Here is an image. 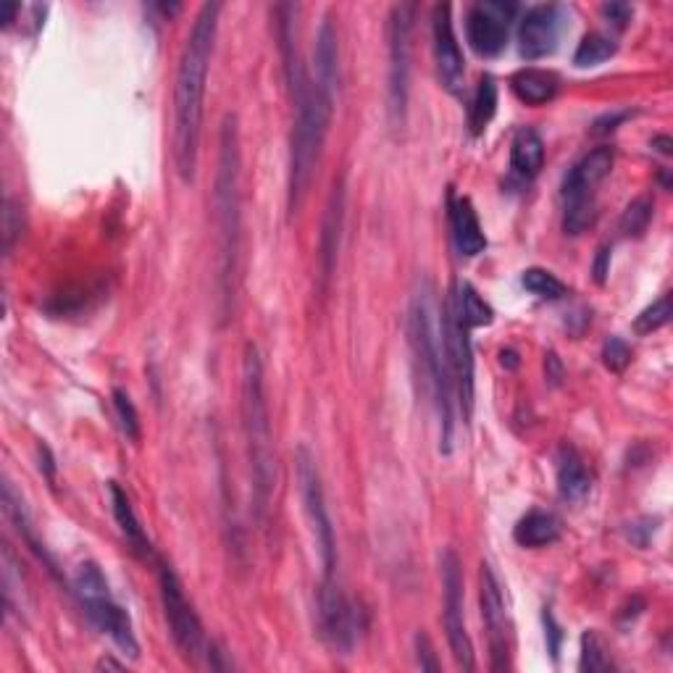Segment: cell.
<instances>
[{"label":"cell","instance_id":"1","mask_svg":"<svg viewBox=\"0 0 673 673\" xmlns=\"http://www.w3.org/2000/svg\"><path fill=\"white\" fill-rule=\"evenodd\" d=\"M279 40L282 53H285V71L287 85L293 92L295 121H293V143H289V213H295L306 200L308 187H311L316 164H319L321 147H324L329 124L334 117V103L316 90L313 79L308 77L302 66L298 43H295V24L293 13L295 5H282Z\"/></svg>","mask_w":673,"mask_h":673},{"label":"cell","instance_id":"2","mask_svg":"<svg viewBox=\"0 0 673 673\" xmlns=\"http://www.w3.org/2000/svg\"><path fill=\"white\" fill-rule=\"evenodd\" d=\"M219 13L221 3H206L181 48L177 85H174V164H177L181 181H192L195 168H198L206 82L213 43H217Z\"/></svg>","mask_w":673,"mask_h":673},{"label":"cell","instance_id":"3","mask_svg":"<svg viewBox=\"0 0 673 673\" xmlns=\"http://www.w3.org/2000/svg\"><path fill=\"white\" fill-rule=\"evenodd\" d=\"M408 334L413 347L419 372L427 382V393L432 395L437 419H440V448L442 453L453 450V374L445 353V336H442V306L437 302L434 285L421 279L410 298L408 311Z\"/></svg>","mask_w":673,"mask_h":673},{"label":"cell","instance_id":"4","mask_svg":"<svg viewBox=\"0 0 673 673\" xmlns=\"http://www.w3.org/2000/svg\"><path fill=\"white\" fill-rule=\"evenodd\" d=\"M242 429H245L247 461H251L253 497L261 521L272 510L274 489H277V453H274V429L268 413L264 363L258 347L247 342L242 353Z\"/></svg>","mask_w":673,"mask_h":673},{"label":"cell","instance_id":"5","mask_svg":"<svg viewBox=\"0 0 673 673\" xmlns=\"http://www.w3.org/2000/svg\"><path fill=\"white\" fill-rule=\"evenodd\" d=\"M240 126L234 113H227L219 137V164L213 179V211L219 232V298L229 311L234 293L240 255Z\"/></svg>","mask_w":673,"mask_h":673},{"label":"cell","instance_id":"6","mask_svg":"<svg viewBox=\"0 0 673 673\" xmlns=\"http://www.w3.org/2000/svg\"><path fill=\"white\" fill-rule=\"evenodd\" d=\"M74 592H77L79 603H82L87 618L98 626L103 635L113 639V644L130 658H140V644L134 637L132 618L121 605L113 600L109 582H106L103 571L96 563H82L74 571Z\"/></svg>","mask_w":673,"mask_h":673},{"label":"cell","instance_id":"7","mask_svg":"<svg viewBox=\"0 0 673 673\" xmlns=\"http://www.w3.org/2000/svg\"><path fill=\"white\" fill-rule=\"evenodd\" d=\"M158 587L168 631H172L174 644H177L181 655L192 663H206L208 669H221V663L217 661L221 652L213 650V644L208 642L203 624H200L192 605L187 603L179 576L174 574V569L168 563L158 565Z\"/></svg>","mask_w":673,"mask_h":673},{"label":"cell","instance_id":"8","mask_svg":"<svg viewBox=\"0 0 673 673\" xmlns=\"http://www.w3.org/2000/svg\"><path fill=\"white\" fill-rule=\"evenodd\" d=\"M616 153L614 147L600 145L595 151H589L582 161H576L571 166V172L565 174L561 195H563V229L569 234H582L584 229L592 227L595 221V190L603 185V179L608 177L610 168H614Z\"/></svg>","mask_w":673,"mask_h":673},{"label":"cell","instance_id":"9","mask_svg":"<svg viewBox=\"0 0 673 673\" xmlns=\"http://www.w3.org/2000/svg\"><path fill=\"white\" fill-rule=\"evenodd\" d=\"M410 30H413V5L397 3L389 11L387 43H389V119L395 126L406 124L408 90H410Z\"/></svg>","mask_w":673,"mask_h":673},{"label":"cell","instance_id":"10","mask_svg":"<svg viewBox=\"0 0 673 673\" xmlns=\"http://www.w3.org/2000/svg\"><path fill=\"white\" fill-rule=\"evenodd\" d=\"M295 468H298L300 497H302V505H306V516H308V523H311L316 548H319L321 565H324V576H334V565H336L334 527H332V518H329L319 466H316L313 455L308 453V448H298V453H295Z\"/></svg>","mask_w":673,"mask_h":673},{"label":"cell","instance_id":"11","mask_svg":"<svg viewBox=\"0 0 673 673\" xmlns=\"http://www.w3.org/2000/svg\"><path fill=\"white\" fill-rule=\"evenodd\" d=\"M319 629L329 648L350 655L358 644L361 631L366 629L363 610L342 595L334 576H324L319 589Z\"/></svg>","mask_w":673,"mask_h":673},{"label":"cell","instance_id":"12","mask_svg":"<svg viewBox=\"0 0 673 673\" xmlns=\"http://www.w3.org/2000/svg\"><path fill=\"white\" fill-rule=\"evenodd\" d=\"M442 595H445L442 597V608H445L442 610V618H445L448 642L450 650H453L457 669L474 671V644H471L466 629V610H463V571L453 550L442 553Z\"/></svg>","mask_w":673,"mask_h":673},{"label":"cell","instance_id":"13","mask_svg":"<svg viewBox=\"0 0 673 673\" xmlns=\"http://www.w3.org/2000/svg\"><path fill=\"white\" fill-rule=\"evenodd\" d=\"M471 329L455 311L453 300L442 302V336H445V353L453 374V385L461 395V406L466 416L474 408V347H471Z\"/></svg>","mask_w":673,"mask_h":673},{"label":"cell","instance_id":"14","mask_svg":"<svg viewBox=\"0 0 673 673\" xmlns=\"http://www.w3.org/2000/svg\"><path fill=\"white\" fill-rule=\"evenodd\" d=\"M516 16L514 3H503V0H482L474 3L466 13V37L479 56L493 58L503 53L508 45L510 19Z\"/></svg>","mask_w":673,"mask_h":673},{"label":"cell","instance_id":"15","mask_svg":"<svg viewBox=\"0 0 673 673\" xmlns=\"http://www.w3.org/2000/svg\"><path fill=\"white\" fill-rule=\"evenodd\" d=\"M479 600H482L484 626H487L489 650H493V669L503 671L508 669V655H510V618H508V608H505L503 587L500 582H497L493 565L489 563H482Z\"/></svg>","mask_w":673,"mask_h":673},{"label":"cell","instance_id":"16","mask_svg":"<svg viewBox=\"0 0 673 673\" xmlns=\"http://www.w3.org/2000/svg\"><path fill=\"white\" fill-rule=\"evenodd\" d=\"M432 40L442 87H445L450 96H463V90H466V60H463V51L461 45H457L453 30V9H450L448 3L434 5Z\"/></svg>","mask_w":673,"mask_h":673},{"label":"cell","instance_id":"17","mask_svg":"<svg viewBox=\"0 0 673 673\" xmlns=\"http://www.w3.org/2000/svg\"><path fill=\"white\" fill-rule=\"evenodd\" d=\"M563 9L555 3L531 5L518 22V51L527 60L544 58L555 51L561 37Z\"/></svg>","mask_w":673,"mask_h":673},{"label":"cell","instance_id":"18","mask_svg":"<svg viewBox=\"0 0 673 673\" xmlns=\"http://www.w3.org/2000/svg\"><path fill=\"white\" fill-rule=\"evenodd\" d=\"M313 85L327 100L336 106V92H340V40L332 19H324L316 35L313 48Z\"/></svg>","mask_w":673,"mask_h":673},{"label":"cell","instance_id":"19","mask_svg":"<svg viewBox=\"0 0 673 673\" xmlns=\"http://www.w3.org/2000/svg\"><path fill=\"white\" fill-rule=\"evenodd\" d=\"M450 229H453V242L455 251L463 258H474V255L484 253L487 247V238H484V229L476 217L474 206L468 198H450Z\"/></svg>","mask_w":673,"mask_h":673},{"label":"cell","instance_id":"20","mask_svg":"<svg viewBox=\"0 0 673 673\" xmlns=\"http://www.w3.org/2000/svg\"><path fill=\"white\" fill-rule=\"evenodd\" d=\"M558 493L571 505H582L592 493V476L574 448L558 453Z\"/></svg>","mask_w":673,"mask_h":673},{"label":"cell","instance_id":"21","mask_svg":"<svg viewBox=\"0 0 673 673\" xmlns=\"http://www.w3.org/2000/svg\"><path fill=\"white\" fill-rule=\"evenodd\" d=\"M342 217H345V190H342V185H336L332 198H329L324 227H321V277H324V287H327V282L332 279V272L336 266Z\"/></svg>","mask_w":673,"mask_h":673},{"label":"cell","instance_id":"22","mask_svg":"<svg viewBox=\"0 0 673 673\" xmlns=\"http://www.w3.org/2000/svg\"><path fill=\"white\" fill-rule=\"evenodd\" d=\"M109 493H111V508H113V518H117L121 534L126 537V542L132 544V550L140 558H153V544L151 537L145 534V527L140 523L137 514H134L130 495L124 493V489L119 487L117 482L109 484Z\"/></svg>","mask_w":673,"mask_h":673},{"label":"cell","instance_id":"23","mask_svg":"<svg viewBox=\"0 0 673 673\" xmlns=\"http://www.w3.org/2000/svg\"><path fill=\"white\" fill-rule=\"evenodd\" d=\"M544 164V145L542 137L529 126L516 132L510 143V174L521 181H531L542 172Z\"/></svg>","mask_w":673,"mask_h":673},{"label":"cell","instance_id":"24","mask_svg":"<svg viewBox=\"0 0 673 673\" xmlns=\"http://www.w3.org/2000/svg\"><path fill=\"white\" fill-rule=\"evenodd\" d=\"M514 540L521 548H548V544L561 540V521L553 514H548V510H531V514L516 523Z\"/></svg>","mask_w":673,"mask_h":673},{"label":"cell","instance_id":"25","mask_svg":"<svg viewBox=\"0 0 673 673\" xmlns=\"http://www.w3.org/2000/svg\"><path fill=\"white\" fill-rule=\"evenodd\" d=\"M510 87H514L516 98L527 106H544L550 103L558 96V77L553 71H542V69H523L518 71L514 79H510Z\"/></svg>","mask_w":673,"mask_h":673},{"label":"cell","instance_id":"26","mask_svg":"<svg viewBox=\"0 0 673 673\" xmlns=\"http://www.w3.org/2000/svg\"><path fill=\"white\" fill-rule=\"evenodd\" d=\"M448 298L453 300L457 316L466 321L468 329L489 327L495 321L493 306H489V302L476 293L474 285H468V282H455V285L450 287Z\"/></svg>","mask_w":673,"mask_h":673},{"label":"cell","instance_id":"27","mask_svg":"<svg viewBox=\"0 0 673 673\" xmlns=\"http://www.w3.org/2000/svg\"><path fill=\"white\" fill-rule=\"evenodd\" d=\"M497 111V85L493 77H482L476 85L474 98L468 106V126L474 134H482L489 126V121L495 119Z\"/></svg>","mask_w":673,"mask_h":673},{"label":"cell","instance_id":"28","mask_svg":"<svg viewBox=\"0 0 673 673\" xmlns=\"http://www.w3.org/2000/svg\"><path fill=\"white\" fill-rule=\"evenodd\" d=\"M3 600H5V608H9L11 614L22 616V610L26 608L24 578H22V571L16 569V558H13L9 544L3 548Z\"/></svg>","mask_w":673,"mask_h":673},{"label":"cell","instance_id":"29","mask_svg":"<svg viewBox=\"0 0 673 673\" xmlns=\"http://www.w3.org/2000/svg\"><path fill=\"white\" fill-rule=\"evenodd\" d=\"M618 51L616 40L603 35V32H592L578 43V48L574 53V64L582 66V69H587V66H597L603 64V60L614 58Z\"/></svg>","mask_w":673,"mask_h":673},{"label":"cell","instance_id":"30","mask_svg":"<svg viewBox=\"0 0 673 673\" xmlns=\"http://www.w3.org/2000/svg\"><path fill=\"white\" fill-rule=\"evenodd\" d=\"M521 285L527 293L542 300H561L563 295H569V287H565L555 274H550L548 268H527L521 277Z\"/></svg>","mask_w":673,"mask_h":673},{"label":"cell","instance_id":"31","mask_svg":"<svg viewBox=\"0 0 673 673\" xmlns=\"http://www.w3.org/2000/svg\"><path fill=\"white\" fill-rule=\"evenodd\" d=\"M652 219V203L648 198H639L624 211L618 229H621L624 238H639V234L648 232Z\"/></svg>","mask_w":673,"mask_h":673},{"label":"cell","instance_id":"32","mask_svg":"<svg viewBox=\"0 0 673 673\" xmlns=\"http://www.w3.org/2000/svg\"><path fill=\"white\" fill-rule=\"evenodd\" d=\"M610 665L614 663H610L603 639L597 637L595 631H587V635L582 637V663H578V669L595 673V671H608Z\"/></svg>","mask_w":673,"mask_h":673},{"label":"cell","instance_id":"33","mask_svg":"<svg viewBox=\"0 0 673 673\" xmlns=\"http://www.w3.org/2000/svg\"><path fill=\"white\" fill-rule=\"evenodd\" d=\"M669 321H671V295H663L661 300H655L650 308H644V311L637 316L635 329L639 334H650L669 324Z\"/></svg>","mask_w":673,"mask_h":673},{"label":"cell","instance_id":"34","mask_svg":"<svg viewBox=\"0 0 673 673\" xmlns=\"http://www.w3.org/2000/svg\"><path fill=\"white\" fill-rule=\"evenodd\" d=\"M113 408H117L119 423L121 429H124L126 440L140 442V416L137 408H134L132 397L124 393V389H113Z\"/></svg>","mask_w":673,"mask_h":673},{"label":"cell","instance_id":"35","mask_svg":"<svg viewBox=\"0 0 673 673\" xmlns=\"http://www.w3.org/2000/svg\"><path fill=\"white\" fill-rule=\"evenodd\" d=\"M22 206L13 203L11 198H5L3 203V247L5 253H11L13 242L22 238Z\"/></svg>","mask_w":673,"mask_h":673},{"label":"cell","instance_id":"36","mask_svg":"<svg viewBox=\"0 0 673 673\" xmlns=\"http://www.w3.org/2000/svg\"><path fill=\"white\" fill-rule=\"evenodd\" d=\"M603 363L610 368V372L621 374L624 368L631 363L629 345H626L624 340H618V336H610V340L605 342V347H603Z\"/></svg>","mask_w":673,"mask_h":673},{"label":"cell","instance_id":"37","mask_svg":"<svg viewBox=\"0 0 673 673\" xmlns=\"http://www.w3.org/2000/svg\"><path fill=\"white\" fill-rule=\"evenodd\" d=\"M600 11L603 16L608 19V24L616 26V30H624V26L631 22V5L626 3H605Z\"/></svg>","mask_w":673,"mask_h":673},{"label":"cell","instance_id":"38","mask_svg":"<svg viewBox=\"0 0 673 673\" xmlns=\"http://www.w3.org/2000/svg\"><path fill=\"white\" fill-rule=\"evenodd\" d=\"M416 650H419V665L423 671H440V663L434 661L432 644L427 635H416Z\"/></svg>","mask_w":673,"mask_h":673},{"label":"cell","instance_id":"39","mask_svg":"<svg viewBox=\"0 0 673 673\" xmlns=\"http://www.w3.org/2000/svg\"><path fill=\"white\" fill-rule=\"evenodd\" d=\"M608 261H610V251L608 247H603V251L597 253V264H595L597 282H605V274H608Z\"/></svg>","mask_w":673,"mask_h":673},{"label":"cell","instance_id":"40","mask_svg":"<svg viewBox=\"0 0 673 673\" xmlns=\"http://www.w3.org/2000/svg\"><path fill=\"white\" fill-rule=\"evenodd\" d=\"M19 11H22L19 3H0V22H3V26H9Z\"/></svg>","mask_w":673,"mask_h":673},{"label":"cell","instance_id":"41","mask_svg":"<svg viewBox=\"0 0 673 673\" xmlns=\"http://www.w3.org/2000/svg\"><path fill=\"white\" fill-rule=\"evenodd\" d=\"M652 147H658V151L669 156V153H671V140L669 137H655V140H652Z\"/></svg>","mask_w":673,"mask_h":673}]
</instances>
